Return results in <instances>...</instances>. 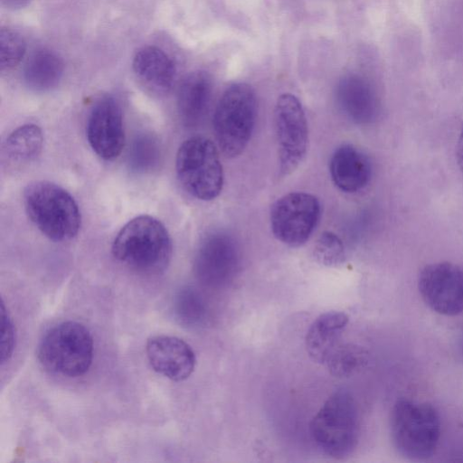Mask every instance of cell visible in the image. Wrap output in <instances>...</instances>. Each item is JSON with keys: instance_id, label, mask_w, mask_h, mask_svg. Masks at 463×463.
Instances as JSON below:
<instances>
[{"instance_id": "obj_1", "label": "cell", "mask_w": 463, "mask_h": 463, "mask_svg": "<svg viewBox=\"0 0 463 463\" xmlns=\"http://www.w3.org/2000/svg\"><path fill=\"white\" fill-rule=\"evenodd\" d=\"M111 251L116 260L137 271L157 274L170 262L172 241L159 220L144 214L131 219L120 229Z\"/></svg>"}, {"instance_id": "obj_2", "label": "cell", "mask_w": 463, "mask_h": 463, "mask_svg": "<svg viewBox=\"0 0 463 463\" xmlns=\"http://www.w3.org/2000/svg\"><path fill=\"white\" fill-rule=\"evenodd\" d=\"M390 429L396 450L408 459L421 461L434 455L440 439L441 421L431 404L402 398L392 409Z\"/></svg>"}, {"instance_id": "obj_3", "label": "cell", "mask_w": 463, "mask_h": 463, "mask_svg": "<svg viewBox=\"0 0 463 463\" xmlns=\"http://www.w3.org/2000/svg\"><path fill=\"white\" fill-rule=\"evenodd\" d=\"M26 213L34 226L53 241L74 238L80 228V212L69 192L49 181L30 184L24 193Z\"/></svg>"}, {"instance_id": "obj_4", "label": "cell", "mask_w": 463, "mask_h": 463, "mask_svg": "<svg viewBox=\"0 0 463 463\" xmlns=\"http://www.w3.org/2000/svg\"><path fill=\"white\" fill-rule=\"evenodd\" d=\"M94 343L90 330L76 321H63L50 327L37 346V357L48 371L78 377L91 366Z\"/></svg>"}, {"instance_id": "obj_5", "label": "cell", "mask_w": 463, "mask_h": 463, "mask_svg": "<svg viewBox=\"0 0 463 463\" xmlns=\"http://www.w3.org/2000/svg\"><path fill=\"white\" fill-rule=\"evenodd\" d=\"M310 433L317 447L332 458L352 453L358 441L359 418L349 392L337 390L327 398L311 420Z\"/></svg>"}, {"instance_id": "obj_6", "label": "cell", "mask_w": 463, "mask_h": 463, "mask_svg": "<svg viewBox=\"0 0 463 463\" xmlns=\"http://www.w3.org/2000/svg\"><path fill=\"white\" fill-rule=\"evenodd\" d=\"M257 116L254 90L247 83L230 85L221 96L213 114V129L222 152L235 157L246 148Z\"/></svg>"}, {"instance_id": "obj_7", "label": "cell", "mask_w": 463, "mask_h": 463, "mask_svg": "<svg viewBox=\"0 0 463 463\" xmlns=\"http://www.w3.org/2000/svg\"><path fill=\"white\" fill-rule=\"evenodd\" d=\"M175 171L184 189L198 200H213L222 190L223 170L219 153L206 137L194 136L181 144Z\"/></svg>"}, {"instance_id": "obj_8", "label": "cell", "mask_w": 463, "mask_h": 463, "mask_svg": "<svg viewBox=\"0 0 463 463\" xmlns=\"http://www.w3.org/2000/svg\"><path fill=\"white\" fill-rule=\"evenodd\" d=\"M320 215V203L315 195L291 192L272 204L269 215L271 231L282 243L299 247L311 237Z\"/></svg>"}, {"instance_id": "obj_9", "label": "cell", "mask_w": 463, "mask_h": 463, "mask_svg": "<svg viewBox=\"0 0 463 463\" xmlns=\"http://www.w3.org/2000/svg\"><path fill=\"white\" fill-rule=\"evenodd\" d=\"M275 130L279 148V172H294L306 156L308 126L299 99L291 93L281 94L274 109Z\"/></svg>"}, {"instance_id": "obj_10", "label": "cell", "mask_w": 463, "mask_h": 463, "mask_svg": "<svg viewBox=\"0 0 463 463\" xmlns=\"http://www.w3.org/2000/svg\"><path fill=\"white\" fill-rule=\"evenodd\" d=\"M241 255L234 238L218 231L207 234L195 254L194 271L198 281L210 288L229 286L237 276Z\"/></svg>"}, {"instance_id": "obj_11", "label": "cell", "mask_w": 463, "mask_h": 463, "mask_svg": "<svg viewBox=\"0 0 463 463\" xmlns=\"http://www.w3.org/2000/svg\"><path fill=\"white\" fill-rule=\"evenodd\" d=\"M418 288L424 303L443 316L463 313V268L442 261L426 265L420 272Z\"/></svg>"}, {"instance_id": "obj_12", "label": "cell", "mask_w": 463, "mask_h": 463, "mask_svg": "<svg viewBox=\"0 0 463 463\" xmlns=\"http://www.w3.org/2000/svg\"><path fill=\"white\" fill-rule=\"evenodd\" d=\"M86 136L92 150L102 159L111 161L125 146L123 114L111 96L99 98L92 106L86 125Z\"/></svg>"}, {"instance_id": "obj_13", "label": "cell", "mask_w": 463, "mask_h": 463, "mask_svg": "<svg viewBox=\"0 0 463 463\" xmlns=\"http://www.w3.org/2000/svg\"><path fill=\"white\" fill-rule=\"evenodd\" d=\"M146 354L155 372L175 382L186 380L196 364L193 348L176 336L160 335L148 338Z\"/></svg>"}, {"instance_id": "obj_14", "label": "cell", "mask_w": 463, "mask_h": 463, "mask_svg": "<svg viewBox=\"0 0 463 463\" xmlns=\"http://www.w3.org/2000/svg\"><path fill=\"white\" fill-rule=\"evenodd\" d=\"M335 99L341 112L354 123L370 124L379 117L377 95L372 85L358 75H346L338 81Z\"/></svg>"}, {"instance_id": "obj_15", "label": "cell", "mask_w": 463, "mask_h": 463, "mask_svg": "<svg viewBox=\"0 0 463 463\" xmlns=\"http://www.w3.org/2000/svg\"><path fill=\"white\" fill-rule=\"evenodd\" d=\"M329 173L339 190L354 194L364 189L370 182L372 165L360 148L351 144H343L331 156Z\"/></svg>"}, {"instance_id": "obj_16", "label": "cell", "mask_w": 463, "mask_h": 463, "mask_svg": "<svg viewBox=\"0 0 463 463\" xmlns=\"http://www.w3.org/2000/svg\"><path fill=\"white\" fill-rule=\"evenodd\" d=\"M132 67L138 80L156 94H166L175 85V63L164 50L156 46L139 49L133 58Z\"/></svg>"}, {"instance_id": "obj_17", "label": "cell", "mask_w": 463, "mask_h": 463, "mask_svg": "<svg viewBox=\"0 0 463 463\" xmlns=\"http://www.w3.org/2000/svg\"><path fill=\"white\" fill-rule=\"evenodd\" d=\"M213 82L203 71L189 73L182 80L176 97V106L182 123L188 128L199 125L204 118L212 98Z\"/></svg>"}, {"instance_id": "obj_18", "label": "cell", "mask_w": 463, "mask_h": 463, "mask_svg": "<svg viewBox=\"0 0 463 463\" xmlns=\"http://www.w3.org/2000/svg\"><path fill=\"white\" fill-rule=\"evenodd\" d=\"M348 320L344 312L329 311L320 315L311 324L306 335V347L313 361L326 364L339 345L340 336Z\"/></svg>"}, {"instance_id": "obj_19", "label": "cell", "mask_w": 463, "mask_h": 463, "mask_svg": "<svg viewBox=\"0 0 463 463\" xmlns=\"http://www.w3.org/2000/svg\"><path fill=\"white\" fill-rule=\"evenodd\" d=\"M61 58L53 51H35L27 60L24 68V80L26 86L39 92L55 88L63 75Z\"/></svg>"}, {"instance_id": "obj_20", "label": "cell", "mask_w": 463, "mask_h": 463, "mask_svg": "<svg viewBox=\"0 0 463 463\" xmlns=\"http://www.w3.org/2000/svg\"><path fill=\"white\" fill-rule=\"evenodd\" d=\"M43 144L42 129L34 124H25L14 129L6 138L3 152L8 161L25 164L34 160Z\"/></svg>"}, {"instance_id": "obj_21", "label": "cell", "mask_w": 463, "mask_h": 463, "mask_svg": "<svg viewBox=\"0 0 463 463\" xmlns=\"http://www.w3.org/2000/svg\"><path fill=\"white\" fill-rule=\"evenodd\" d=\"M173 312L175 319L188 328H199L209 319V308L203 296L194 288H180L174 297Z\"/></svg>"}, {"instance_id": "obj_22", "label": "cell", "mask_w": 463, "mask_h": 463, "mask_svg": "<svg viewBox=\"0 0 463 463\" xmlns=\"http://www.w3.org/2000/svg\"><path fill=\"white\" fill-rule=\"evenodd\" d=\"M162 156V146L158 138L151 133H141L131 142L128 161L131 170L144 174L157 169Z\"/></svg>"}, {"instance_id": "obj_23", "label": "cell", "mask_w": 463, "mask_h": 463, "mask_svg": "<svg viewBox=\"0 0 463 463\" xmlns=\"http://www.w3.org/2000/svg\"><path fill=\"white\" fill-rule=\"evenodd\" d=\"M365 362V353L353 345H338L326 362L330 373L335 377H349Z\"/></svg>"}, {"instance_id": "obj_24", "label": "cell", "mask_w": 463, "mask_h": 463, "mask_svg": "<svg viewBox=\"0 0 463 463\" xmlns=\"http://www.w3.org/2000/svg\"><path fill=\"white\" fill-rule=\"evenodd\" d=\"M26 50L24 38L10 28L0 32V67L2 71H10L19 64Z\"/></svg>"}, {"instance_id": "obj_25", "label": "cell", "mask_w": 463, "mask_h": 463, "mask_svg": "<svg viewBox=\"0 0 463 463\" xmlns=\"http://www.w3.org/2000/svg\"><path fill=\"white\" fill-rule=\"evenodd\" d=\"M314 255L318 262L326 266H337L345 258L341 239L332 232L320 234L314 247Z\"/></svg>"}, {"instance_id": "obj_26", "label": "cell", "mask_w": 463, "mask_h": 463, "mask_svg": "<svg viewBox=\"0 0 463 463\" xmlns=\"http://www.w3.org/2000/svg\"><path fill=\"white\" fill-rule=\"evenodd\" d=\"M1 364H4L12 358L16 339L15 326L4 299L1 302Z\"/></svg>"}, {"instance_id": "obj_27", "label": "cell", "mask_w": 463, "mask_h": 463, "mask_svg": "<svg viewBox=\"0 0 463 463\" xmlns=\"http://www.w3.org/2000/svg\"><path fill=\"white\" fill-rule=\"evenodd\" d=\"M456 157H457V163H458V168H459L461 174L463 175V124L461 127V130H460L458 144H457Z\"/></svg>"}, {"instance_id": "obj_28", "label": "cell", "mask_w": 463, "mask_h": 463, "mask_svg": "<svg viewBox=\"0 0 463 463\" xmlns=\"http://www.w3.org/2000/svg\"><path fill=\"white\" fill-rule=\"evenodd\" d=\"M7 8L18 9L28 5L30 0H1Z\"/></svg>"}]
</instances>
